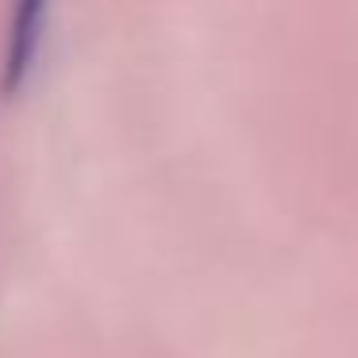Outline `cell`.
Wrapping results in <instances>:
<instances>
[{
    "mask_svg": "<svg viewBox=\"0 0 358 358\" xmlns=\"http://www.w3.org/2000/svg\"><path fill=\"white\" fill-rule=\"evenodd\" d=\"M47 16L50 0H12V24H8V43L0 58V93L16 96L35 73L43 39H47Z\"/></svg>",
    "mask_w": 358,
    "mask_h": 358,
    "instance_id": "obj_1",
    "label": "cell"
}]
</instances>
